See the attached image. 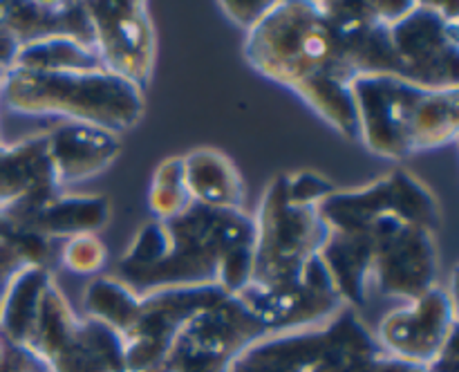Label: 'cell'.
Segmentation results:
<instances>
[{
  "label": "cell",
  "instance_id": "1",
  "mask_svg": "<svg viewBox=\"0 0 459 372\" xmlns=\"http://www.w3.org/2000/svg\"><path fill=\"white\" fill-rule=\"evenodd\" d=\"M254 218L191 202L170 220H151L119 260V281L137 296L218 285L236 296L254 273Z\"/></svg>",
  "mask_w": 459,
  "mask_h": 372
},
{
  "label": "cell",
  "instance_id": "13",
  "mask_svg": "<svg viewBox=\"0 0 459 372\" xmlns=\"http://www.w3.org/2000/svg\"><path fill=\"white\" fill-rule=\"evenodd\" d=\"M455 298L444 287H433L402 309L385 314L377 341L385 354L426 368L457 332Z\"/></svg>",
  "mask_w": 459,
  "mask_h": 372
},
{
  "label": "cell",
  "instance_id": "4",
  "mask_svg": "<svg viewBox=\"0 0 459 372\" xmlns=\"http://www.w3.org/2000/svg\"><path fill=\"white\" fill-rule=\"evenodd\" d=\"M254 224L251 282L260 287L290 285L299 281L309 260L321 254L330 236V227L323 222L318 206L294 204L287 197L285 175L269 182Z\"/></svg>",
  "mask_w": 459,
  "mask_h": 372
},
{
  "label": "cell",
  "instance_id": "25",
  "mask_svg": "<svg viewBox=\"0 0 459 372\" xmlns=\"http://www.w3.org/2000/svg\"><path fill=\"white\" fill-rule=\"evenodd\" d=\"M139 300L142 298L121 281L112 276H101L90 281L85 287L83 309L85 316L126 336L137 321Z\"/></svg>",
  "mask_w": 459,
  "mask_h": 372
},
{
  "label": "cell",
  "instance_id": "11",
  "mask_svg": "<svg viewBox=\"0 0 459 372\" xmlns=\"http://www.w3.org/2000/svg\"><path fill=\"white\" fill-rule=\"evenodd\" d=\"M236 296L272 334L321 327L348 307L341 300L321 255L309 260L303 276L290 285L260 287L249 282Z\"/></svg>",
  "mask_w": 459,
  "mask_h": 372
},
{
  "label": "cell",
  "instance_id": "18",
  "mask_svg": "<svg viewBox=\"0 0 459 372\" xmlns=\"http://www.w3.org/2000/svg\"><path fill=\"white\" fill-rule=\"evenodd\" d=\"M184 182L195 204L245 213L247 193L240 170L222 151L197 148L182 155Z\"/></svg>",
  "mask_w": 459,
  "mask_h": 372
},
{
  "label": "cell",
  "instance_id": "5",
  "mask_svg": "<svg viewBox=\"0 0 459 372\" xmlns=\"http://www.w3.org/2000/svg\"><path fill=\"white\" fill-rule=\"evenodd\" d=\"M27 348L39 352L52 372H126L124 336L94 318L79 316L54 278L43 291Z\"/></svg>",
  "mask_w": 459,
  "mask_h": 372
},
{
  "label": "cell",
  "instance_id": "8",
  "mask_svg": "<svg viewBox=\"0 0 459 372\" xmlns=\"http://www.w3.org/2000/svg\"><path fill=\"white\" fill-rule=\"evenodd\" d=\"M85 12L106 72L146 90L157 61V36L148 4L142 0H88Z\"/></svg>",
  "mask_w": 459,
  "mask_h": 372
},
{
  "label": "cell",
  "instance_id": "10",
  "mask_svg": "<svg viewBox=\"0 0 459 372\" xmlns=\"http://www.w3.org/2000/svg\"><path fill=\"white\" fill-rule=\"evenodd\" d=\"M224 296L229 294L218 285L179 287L139 296L137 321L124 336L126 372L155 370L184 325Z\"/></svg>",
  "mask_w": 459,
  "mask_h": 372
},
{
  "label": "cell",
  "instance_id": "9",
  "mask_svg": "<svg viewBox=\"0 0 459 372\" xmlns=\"http://www.w3.org/2000/svg\"><path fill=\"white\" fill-rule=\"evenodd\" d=\"M372 238L370 282L390 298L406 303L437 287L435 233L399 218H384L368 231Z\"/></svg>",
  "mask_w": 459,
  "mask_h": 372
},
{
  "label": "cell",
  "instance_id": "12",
  "mask_svg": "<svg viewBox=\"0 0 459 372\" xmlns=\"http://www.w3.org/2000/svg\"><path fill=\"white\" fill-rule=\"evenodd\" d=\"M350 92L359 119V139L368 151L385 160L411 155L412 112L426 90L393 74H359L350 81Z\"/></svg>",
  "mask_w": 459,
  "mask_h": 372
},
{
  "label": "cell",
  "instance_id": "15",
  "mask_svg": "<svg viewBox=\"0 0 459 372\" xmlns=\"http://www.w3.org/2000/svg\"><path fill=\"white\" fill-rule=\"evenodd\" d=\"M0 211L18 227L58 242L106 229L112 206L106 195L49 191L22 197Z\"/></svg>",
  "mask_w": 459,
  "mask_h": 372
},
{
  "label": "cell",
  "instance_id": "6",
  "mask_svg": "<svg viewBox=\"0 0 459 372\" xmlns=\"http://www.w3.org/2000/svg\"><path fill=\"white\" fill-rule=\"evenodd\" d=\"M330 231L368 233L379 220L399 218L429 231L442 227L437 197L411 170L397 169L352 191H334L318 204Z\"/></svg>",
  "mask_w": 459,
  "mask_h": 372
},
{
  "label": "cell",
  "instance_id": "23",
  "mask_svg": "<svg viewBox=\"0 0 459 372\" xmlns=\"http://www.w3.org/2000/svg\"><path fill=\"white\" fill-rule=\"evenodd\" d=\"M54 278V272L43 267H27L18 273L0 305V332L12 343L30 345L39 318L40 298Z\"/></svg>",
  "mask_w": 459,
  "mask_h": 372
},
{
  "label": "cell",
  "instance_id": "30",
  "mask_svg": "<svg viewBox=\"0 0 459 372\" xmlns=\"http://www.w3.org/2000/svg\"><path fill=\"white\" fill-rule=\"evenodd\" d=\"M273 3H276V0H255V3H249V0H245V3L238 0V3H233V0H229V3H220V7L224 9V13H227L236 25H240L245 31H249L251 27L273 7Z\"/></svg>",
  "mask_w": 459,
  "mask_h": 372
},
{
  "label": "cell",
  "instance_id": "3",
  "mask_svg": "<svg viewBox=\"0 0 459 372\" xmlns=\"http://www.w3.org/2000/svg\"><path fill=\"white\" fill-rule=\"evenodd\" d=\"M0 101L16 115L61 117L119 134L146 112V94L121 76L99 72H31L12 67L0 81Z\"/></svg>",
  "mask_w": 459,
  "mask_h": 372
},
{
  "label": "cell",
  "instance_id": "27",
  "mask_svg": "<svg viewBox=\"0 0 459 372\" xmlns=\"http://www.w3.org/2000/svg\"><path fill=\"white\" fill-rule=\"evenodd\" d=\"M58 263L70 272L90 276V273H97L106 267L108 249L99 240L97 233H83V236L63 240L61 251H58Z\"/></svg>",
  "mask_w": 459,
  "mask_h": 372
},
{
  "label": "cell",
  "instance_id": "26",
  "mask_svg": "<svg viewBox=\"0 0 459 372\" xmlns=\"http://www.w3.org/2000/svg\"><path fill=\"white\" fill-rule=\"evenodd\" d=\"M191 195L184 182L182 155L166 157L152 173L151 188H148V209L155 220H170L191 206Z\"/></svg>",
  "mask_w": 459,
  "mask_h": 372
},
{
  "label": "cell",
  "instance_id": "14",
  "mask_svg": "<svg viewBox=\"0 0 459 372\" xmlns=\"http://www.w3.org/2000/svg\"><path fill=\"white\" fill-rule=\"evenodd\" d=\"M318 4L334 31L339 56L350 74H393L402 79L390 25L377 16L372 3L318 0Z\"/></svg>",
  "mask_w": 459,
  "mask_h": 372
},
{
  "label": "cell",
  "instance_id": "31",
  "mask_svg": "<svg viewBox=\"0 0 459 372\" xmlns=\"http://www.w3.org/2000/svg\"><path fill=\"white\" fill-rule=\"evenodd\" d=\"M457 332L451 336V339L444 343V348L439 350L437 357L424 368V372H457Z\"/></svg>",
  "mask_w": 459,
  "mask_h": 372
},
{
  "label": "cell",
  "instance_id": "29",
  "mask_svg": "<svg viewBox=\"0 0 459 372\" xmlns=\"http://www.w3.org/2000/svg\"><path fill=\"white\" fill-rule=\"evenodd\" d=\"M0 372H52L45 359L27 345L12 343L7 339L3 359H0Z\"/></svg>",
  "mask_w": 459,
  "mask_h": 372
},
{
  "label": "cell",
  "instance_id": "16",
  "mask_svg": "<svg viewBox=\"0 0 459 372\" xmlns=\"http://www.w3.org/2000/svg\"><path fill=\"white\" fill-rule=\"evenodd\" d=\"M45 134L49 164L61 191L101 175L121 152L119 134L90 124L65 121Z\"/></svg>",
  "mask_w": 459,
  "mask_h": 372
},
{
  "label": "cell",
  "instance_id": "2",
  "mask_svg": "<svg viewBox=\"0 0 459 372\" xmlns=\"http://www.w3.org/2000/svg\"><path fill=\"white\" fill-rule=\"evenodd\" d=\"M245 58L258 74L303 99L345 139H359V119L334 31L312 0H285L247 31Z\"/></svg>",
  "mask_w": 459,
  "mask_h": 372
},
{
  "label": "cell",
  "instance_id": "28",
  "mask_svg": "<svg viewBox=\"0 0 459 372\" xmlns=\"http://www.w3.org/2000/svg\"><path fill=\"white\" fill-rule=\"evenodd\" d=\"M285 186H287V197H290L294 204H307V206H318L327 195H332V193L336 191V186L325 177V175L314 173V170L287 173Z\"/></svg>",
  "mask_w": 459,
  "mask_h": 372
},
{
  "label": "cell",
  "instance_id": "20",
  "mask_svg": "<svg viewBox=\"0 0 459 372\" xmlns=\"http://www.w3.org/2000/svg\"><path fill=\"white\" fill-rule=\"evenodd\" d=\"M372 251H375V245L368 233L330 231L318 254L341 300L352 309H361L368 300Z\"/></svg>",
  "mask_w": 459,
  "mask_h": 372
},
{
  "label": "cell",
  "instance_id": "17",
  "mask_svg": "<svg viewBox=\"0 0 459 372\" xmlns=\"http://www.w3.org/2000/svg\"><path fill=\"white\" fill-rule=\"evenodd\" d=\"M0 25L16 39L18 48L54 36L94 45L85 3H0Z\"/></svg>",
  "mask_w": 459,
  "mask_h": 372
},
{
  "label": "cell",
  "instance_id": "24",
  "mask_svg": "<svg viewBox=\"0 0 459 372\" xmlns=\"http://www.w3.org/2000/svg\"><path fill=\"white\" fill-rule=\"evenodd\" d=\"M31 72H99L106 70L97 48L67 36L34 40L18 48L13 65ZM9 67V70H12Z\"/></svg>",
  "mask_w": 459,
  "mask_h": 372
},
{
  "label": "cell",
  "instance_id": "32",
  "mask_svg": "<svg viewBox=\"0 0 459 372\" xmlns=\"http://www.w3.org/2000/svg\"><path fill=\"white\" fill-rule=\"evenodd\" d=\"M363 372H424V368L412 366V363H406L402 361V359H394L384 352L377 359H372Z\"/></svg>",
  "mask_w": 459,
  "mask_h": 372
},
{
  "label": "cell",
  "instance_id": "7",
  "mask_svg": "<svg viewBox=\"0 0 459 372\" xmlns=\"http://www.w3.org/2000/svg\"><path fill=\"white\" fill-rule=\"evenodd\" d=\"M457 12V3H415L390 25L402 79L424 90L459 88Z\"/></svg>",
  "mask_w": 459,
  "mask_h": 372
},
{
  "label": "cell",
  "instance_id": "22",
  "mask_svg": "<svg viewBox=\"0 0 459 372\" xmlns=\"http://www.w3.org/2000/svg\"><path fill=\"white\" fill-rule=\"evenodd\" d=\"M459 133V88L426 90L412 112L411 155L420 151H435L448 146Z\"/></svg>",
  "mask_w": 459,
  "mask_h": 372
},
{
  "label": "cell",
  "instance_id": "19",
  "mask_svg": "<svg viewBox=\"0 0 459 372\" xmlns=\"http://www.w3.org/2000/svg\"><path fill=\"white\" fill-rule=\"evenodd\" d=\"M61 191L48 155V134H34L0 148V209L36 195Z\"/></svg>",
  "mask_w": 459,
  "mask_h": 372
},
{
  "label": "cell",
  "instance_id": "21",
  "mask_svg": "<svg viewBox=\"0 0 459 372\" xmlns=\"http://www.w3.org/2000/svg\"><path fill=\"white\" fill-rule=\"evenodd\" d=\"M61 242L49 240L34 231L18 227L0 211V305L13 278L27 267H43L54 272Z\"/></svg>",
  "mask_w": 459,
  "mask_h": 372
}]
</instances>
